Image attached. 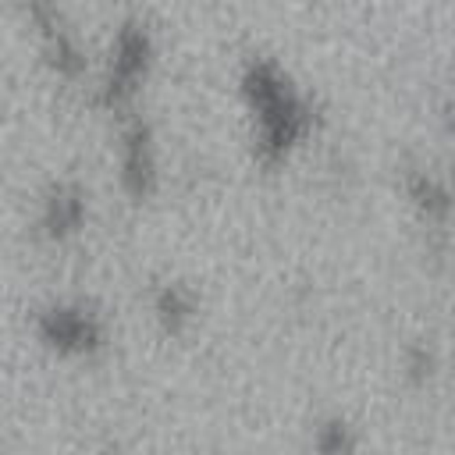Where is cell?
<instances>
[{
	"label": "cell",
	"mask_w": 455,
	"mask_h": 455,
	"mask_svg": "<svg viewBox=\"0 0 455 455\" xmlns=\"http://www.w3.org/2000/svg\"><path fill=\"white\" fill-rule=\"evenodd\" d=\"M149 57H153L149 32L135 21H128L117 32L114 50H110V71H107V82H103V103L107 107L121 110V107L132 103V96L139 92V82L146 78Z\"/></svg>",
	"instance_id": "cell-2"
},
{
	"label": "cell",
	"mask_w": 455,
	"mask_h": 455,
	"mask_svg": "<svg viewBox=\"0 0 455 455\" xmlns=\"http://www.w3.org/2000/svg\"><path fill=\"white\" fill-rule=\"evenodd\" d=\"M242 92L256 110V153L267 167L281 164L309 128V107L288 85L277 64L252 60L242 75Z\"/></svg>",
	"instance_id": "cell-1"
},
{
	"label": "cell",
	"mask_w": 455,
	"mask_h": 455,
	"mask_svg": "<svg viewBox=\"0 0 455 455\" xmlns=\"http://www.w3.org/2000/svg\"><path fill=\"white\" fill-rule=\"evenodd\" d=\"M39 338L60 355H89L103 345V323L85 306H53L39 316Z\"/></svg>",
	"instance_id": "cell-3"
},
{
	"label": "cell",
	"mask_w": 455,
	"mask_h": 455,
	"mask_svg": "<svg viewBox=\"0 0 455 455\" xmlns=\"http://www.w3.org/2000/svg\"><path fill=\"white\" fill-rule=\"evenodd\" d=\"M82 220H85V196H82V188L78 185H57L46 196V203H43V217H39L43 235L53 238V242H64V238H71L82 228Z\"/></svg>",
	"instance_id": "cell-5"
},
{
	"label": "cell",
	"mask_w": 455,
	"mask_h": 455,
	"mask_svg": "<svg viewBox=\"0 0 455 455\" xmlns=\"http://www.w3.org/2000/svg\"><path fill=\"white\" fill-rule=\"evenodd\" d=\"M352 444H355V441H352V434H348V427H345L341 419L323 423L320 434H316V448H320V451H341V448H352Z\"/></svg>",
	"instance_id": "cell-8"
},
{
	"label": "cell",
	"mask_w": 455,
	"mask_h": 455,
	"mask_svg": "<svg viewBox=\"0 0 455 455\" xmlns=\"http://www.w3.org/2000/svg\"><path fill=\"white\" fill-rule=\"evenodd\" d=\"M121 185L132 199H146L156 188V156L153 139L142 121H132L121 135Z\"/></svg>",
	"instance_id": "cell-4"
},
{
	"label": "cell",
	"mask_w": 455,
	"mask_h": 455,
	"mask_svg": "<svg viewBox=\"0 0 455 455\" xmlns=\"http://www.w3.org/2000/svg\"><path fill=\"white\" fill-rule=\"evenodd\" d=\"M156 316L171 334H181L196 316V299L181 284H164L156 291Z\"/></svg>",
	"instance_id": "cell-7"
},
{
	"label": "cell",
	"mask_w": 455,
	"mask_h": 455,
	"mask_svg": "<svg viewBox=\"0 0 455 455\" xmlns=\"http://www.w3.org/2000/svg\"><path fill=\"white\" fill-rule=\"evenodd\" d=\"M405 192H409L412 206H416L419 213H427V220H444V217H448L451 199H448V188H444L434 174L412 171V174L405 178Z\"/></svg>",
	"instance_id": "cell-6"
},
{
	"label": "cell",
	"mask_w": 455,
	"mask_h": 455,
	"mask_svg": "<svg viewBox=\"0 0 455 455\" xmlns=\"http://www.w3.org/2000/svg\"><path fill=\"white\" fill-rule=\"evenodd\" d=\"M409 373H412L416 380H423V377H430V373H434V355H430L423 345L409 348Z\"/></svg>",
	"instance_id": "cell-9"
}]
</instances>
